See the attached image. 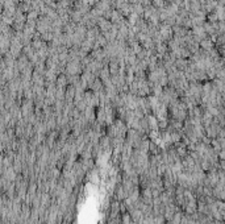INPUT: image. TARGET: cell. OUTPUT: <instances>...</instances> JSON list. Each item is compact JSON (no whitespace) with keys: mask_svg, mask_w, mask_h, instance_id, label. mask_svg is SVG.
Returning <instances> with one entry per match:
<instances>
[{"mask_svg":"<svg viewBox=\"0 0 225 224\" xmlns=\"http://www.w3.org/2000/svg\"><path fill=\"white\" fill-rule=\"evenodd\" d=\"M202 48H204V50H207V52H211L213 49V44H212L211 40L204 38V41H202Z\"/></svg>","mask_w":225,"mask_h":224,"instance_id":"cell-1","label":"cell"}]
</instances>
